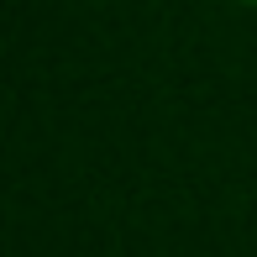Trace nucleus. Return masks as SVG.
<instances>
[{"label": "nucleus", "mask_w": 257, "mask_h": 257, "mask_svg": "<svg viewBox=\"0 0 257 257\" xmlns=\"http://www.w3.org/2000/svg\"><path fill=\"white\" fill-rule=\"evenodd\" d=\"M236 6H252V11H257V0H236Z\"/></svg>", "instance_id": "nucleus-1"}]
</instances>
